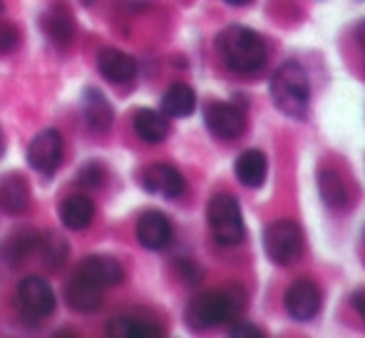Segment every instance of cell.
<instances>
[{
	"instance_id": "obj_1",
	"label": "cell",
	"mask_w": 365,
	"mask_h": 338,
	"mask_svg": "<svg viewBox=\"0 0 365 338\" xmlns=\"http://www.w3.org/2000/svg\"><path fill=\"white\" fill-rule=\"evenodd\" d=\"M217 50L229 70L239 75H254L266 65L269 50L259 33L244 25H229L219 33Z\"/></svg>"
},
{
	"instance_id": "obj_26",
	"label": "cell",
	"mask_w": 365,
	"mask_h": 338,
	"mask_svg": "<svg viewBox=\"0 0 365 338\" xmlns=\"http://www.w3.org/2000/svg\"><path fill=\"white\" fill-rule=\"evenodd\" d=\"M20 43V33L15 25L5 23V20H0V55H8L13 53L15 48H18Z\"/></svg>"
},
{
	"instance_id": "obj_27",
	"label": "cell",
	"mask_w": 365,
	"mask_h": 338,
	"mask_svg": "<svg viewBox=\"0 0 365 338\" xmlns=\"http://www.w3.org/2000/svg\"><path fill=\"white\" fill-rule=\"evenodd\" d=\"M77 179H80L85 187H92V189L102 187V182H105V167L97 165V162H90V165L82 167V172L77 174Z\"/></svg>"
},
{
	"instance_id": "obj_18",
	"label": "cell",
	"mask_w": 365,
	"mask_h": 338,
	"mask_svg": "<svg viewBox=\"0 0 365 338\" xmlns=\"http://www.w3.org/2000/svg\"><path fill=\"white\" fill-rule=\"evenodd\" d=\"M234 172H236V179H239L244 187L259 189V187H264L266 174H269V160H266L264 152L246 150V152H241L239 160H236Z\"/></svg>"
},
{
	"instance_id": "obj_34",
	"label": "cell",
	"mask_w": 365,
	"mask_h": 338,
	"mask_svg": "<svg viewBox=\"0 0 365 338\" xmlns=\"http://www.w3.org/2000/svg\"><path fill=\"white\" fill-rule=\"evenodd\" d=\"M82 3H95V0H82Z\"/></svg>"
},
{
	"instance_id": "obj_9",
	"label": "cell",
	"mask_w": 365,
	"mask_h": 338,
	"mask_svg": "<svg viewBox=\"0 0 365 338\" xmlns=\"http://www.w3.org/2000/svg\"><path fill=\"white\" fill-rule=\"evenodd\" d=\"M321 304H323L321 289L308 279L296 281L284 296L286 311H289V316L296 321H311L313 316L321 311Z\"/></svg>"
},
{
	"instance_id": "obj_16",
	"label": "cell",
	"mask_w": 365,
	"mask_h": 338,
	"mask_svg": "<svg viewBox=\"0 0 365 338\" xmlns=\"http://www.w3.org/2000/svg\"><path fill=\"white\" fill-rule=\"evenodd\" d=\"M30 187L28 179L18 172H10L0 177V207L5 214H20L28 209Z\"/></svg>"
},
{
	"instance_id": "obj_8",
	"label": "cell",
	"mask_w": 365,
	"mask_h": 338,
	"mask_svg": "<svg viewBox=\"0 0 365 338\" xmlns=\"http://www.w3.org/2000/svg\"><path fill=\"white\" fill-rule=\"evenodd\" d=\"M204 122H207L209 132L219 140H236L244 135L246 130V115L234 105L226 102H212L204 110Z\"/></svg>"
},
{
	"instance_id": "obj_23",
	"label": "cell",
	"mask_w": 365,
	"mask_h": 338,
	"mask_svg": "<svg viewBox=\"0 0 365 338\" xmlns=\"http://www.w3.org/2000/svg\"><path fill=\"white\" fill-rule=\"evenodd\" d=\"M159 334H162L159 326L142 319H132V316H120V319H112L107 324V336L110 338H149Z\"/></svg>"
},
{
	"instance_id": "obj_2",
	"label": "cell",
	"mask_w": 365,
	"mask_h": 338,
	"mask_svg": "<svg viewBox=\"0 0 365 338\" xmlns=\"http://www.w3.org/2000/svg\"><path fill=\"white\" fill-rule=\"evenodd\" d=\"M271 97L284 115L303 120L311 107V83L308 75L296 60L284 63L271 78Z\"/></svg>"
},
{
	"instance_id": "obj_32",
	"label": "cell",
	"mask_w": 365,
	"mask_h": 338,
	"mask_svg": "<svg viewBox=\"0 0 365 338\" xmlns=\"http://www.w3.org/2000/svg\"><path fill=\"white\" fill-rule=\"evenodd\" d=\"M5 155V135H3V127H0V157Z\"/></svg>"
},
{
	"instance_id": "obj_6",
	"label": "cell",
	"mask_w": 365,
	"mask_h": 338,
	"mask_svg": "<svg viewBox=\"0 0 365 338\" xmlns=\"http://www.w3.org/2000/svg\"><path fill=\"white\" fill-rule=\"evenodd\" d=\"M18 304L28 319H48L55 311V294L50 284L40 276H25L18 284Z\"/></svg>"
},
{
	"instance_id": "obj_28",
	"label": "cell",
	"mask_w": 365,
	"mask_h": 338,
	"mask_svg": "<svg viewBox=\"0 0 365 338\" xmlns=\"http://www.w3.org/2000/svg\"><path fill=\"white\" fill-rule=\"evenodd\" d=\"M177 271L189 281V284H197V281L202 279V269H199V266L194 264V261H189V259H179L177 261Z\"/></svg>"
},
{
	"instance_id": "obj_4",
	"label": "cell",
	"mask_w": 365,
	"mask_h": 338,
	"mask_svg": "<svg viewBox=\"0 0 365 338\" xmlns=\"http://www.w3.org/2000/svg\"><path fill=\"white\" fill-rule=\"evenodd\" d=\"M207 222L212 229L214 242L221 247H236L244 242V217H241V207L236 197L226 192H219L209 199L207 204Z\"/></svg>"
},
{
	"instance_id": "obj_24",
	"label": "cell",
	"mask_w": 365,
	"mask_h": 338,
	"mask_svg": "<svg viewBox=\"0 0 365 338\" xmlns=\"http://www.w3.org/2000/svg\"><path fill=\"white\" fill-rule=\"evenodd\" d=\"M38 239L40 237L33 232V229H18V232H13L3 244L5 259H8L10 264H18V261H23L25 256L38 247Z\"/></svg>"
},
{
	"instance_id": "obj_20",
	"label": "cell",
	"mask_w": 365,
	"mask_h": 338,
	"mask_svg": "<svg viewBox=\"0 0 365 338\" xmlns=\"http://www.w3.org/2000/svg\"><path fill=\"white\" fill-rule=\"evenodd\" d=\"M318 192H321L323 202L333 209H346L351 202V192H348L346 179L341 177V172L331 167H323L318 172Z\"/></svg>"
},
{
	"instance_id": "obj_7",
	"label": "cell",
	"mask_w": 365,
	"mask_h": 338,
	"mask_svg": "<svg viewBox=\"0 0 365 338\" xmlns=\"http://www.w3.org/2000/svg\"><path fill=\"white\" fill-rule=\"evenodd\" d=\"M63 135L58 130H43L28 147V165L40 174H53L63 162Z\"/></svg>"
},
{
	"instance_id": "obj_13",
	"label": "cell",
	"mask_w": 365,
	"mask_h": 338,
	"mask_svg": "<svg viewBox=\"0 0 365 338\" xmlns=\"http://www.w3.org/2000/svg\"><path fill=\"white\" fill-rule=\"evenodd\" d=\"M77 274L85 276V279L95 281L97 286H117L122 279H125V271H122V264L115 259V256L107 254H92L87 259H82Z\"/></svg>"
},
{
	"instance_id": "obj_12",
	"label": "cell",
	"mask_w": 365,
	"mask_h": 338,
	"mask_svg": "<svg viewBox=\"0 0 365 338\" xmlns=\"http://www.w3.org/2000/svg\"><path fill=\"white\" fill-rule=\"evenodd\" d=\"M97 70L105 80L115 85L132 83L137 75V60L117 48H105L97 55Z\"/></svg>"
},
{
	"instance_id": "obj_33",
	"label": "cell",
	"mask_w": 365,
	"mask_h": 338,
	"mask_svg": "<svg viewBox=\"0 0 365 338\" xmlns=\"http://www.w3.org/2000/svg\"><path fill=\"white\" fill-rule=\"evenodd\" d=\"M229 5H246V3H251V0H226Z\"/></svg>"
},
{
	"instance_id": "obj_15",
	"label": "cell",
	"mask_w": 365,
	"mask_h": 338,
	"mask_svg": "<svg viewBox=\"0 0 365 338\" xmlns=\"http://www.w3.org/2000/svg\"><path fill=\"white\" fill-rule=\"evenodd\" d=\"M40 28L55 45H68L75 38V18L65 5H50L40 15Z\"/></svg>"
},
{
	"instance_id": "obj_30",
	"label": "cell",
	"mask_w": 365,
	"mask_h": 338,
	"mask_svg": "<svg viewBox=\"0 0 365 338\" xmlns=\"http://www.w3.org/2000/svg\"><path fill=\"white\" fill-rule=\"evenodd\" d=\"M351 304H353V309L358 311V316L365 321V286H363V289H358L356 294L351 296Z\"/></svg>"
},
{
	"instance_id": "obj_22",
	"label": "cell",
	"mask_w": 365,
	"mask_h": 338,
	"mask_svg": "<svg viewBox=\"0 0 365 338\" xmlns=\"http://www.w3.org/2000/svg\"><path fill=\"white\" fill-rule=\"evenodd\" d=\"M194 110H197V95H194V90L189 85L177 83L164 92L162 112L167 117H177V120H182V117L192 115Z\"/></svg>"
},
{
	"instance_id": "obj_31",
	"label": "cell",
	"mask_w": 365,
	"mask_h": 338,
	"mask_svg": "<svg viewBox=\"0 0 365 338\" xmlns=\"http://www.w3.org/2000/svg\"><path fill=\"white\" fill-rule=\"evenodd\" d=\"M356 38H358V43H361V48L365 50V20L356 28Z\"/></svg>"
},
{
	"instance_id": "obj_17",
	"label": "cell",
	"mask_w": 365,
	"mask_h": 338,
	"mask_svg": "<svg viewBox=\"0 0 365 338\" xmlns=\"http://www.w3.org/2000/svg\"><path fill=\"white\" fill-rule=\"evenodd\" d=\"M82 115H85L87 125L92 130H100V132L110 130L112 120H115L110 100L97 87H85V92H82Z\"/></svg>"
},
{
	"instance_id": "obj_29",
	"label": "cell",
	"mask_w": 365,
	"mask_h": 338,
	"mask_svg": "<svg viewBox=\"0 0 365 338\" xmlns=\"http://www.w3.org/2000/svg\"><path fill=\"white\" fill-rule=\"evenodd\" d=\"M229 334L236 338H264V331L254 324H231Z\"/></svg>"
},
{
	"instance_id": "obj_19",
	"label": "cell",
	"mask_w": 365,
	"mask_h": 338,
	"mask_svg": "<svg viewBox=\"0 0 365 338\" xmlns=\"http://www.w3.org/2000/svg\"><path fill=\"white\" fill-rule=\"evenodd\" d=\"M60 219L68 229L82 232L92 224L95 219V202L87 194H70L63 204H60Z\"/></svg>"
},
{
	"instance_id": "obj_5",
	"label": "cell",
	"mask_w": 365,
	"mask_h": 338,
	"mask_svg": "<svg viewBox=\"0 0 365 338\" xmlns=\"http://www.w3.org/2000/svg\"><path fill=\"white\" fill-rule=\"evenodd\" d=\"M264 249L274 264L286 266L301 256L303 252V232L296 222L281 219L264 229Z\"/></svg>"
},
{
	"instance_id": "obj_3",
	"label": "cell",
	"mask_w": 365,
	"mask_h": 338,
	"mask_svg": "<svg viewBox=\"0 0 365 338\" xmlns=\"http://www.w3.org/2000/svg\"><path fill=\"white\" fill-rule=\"evenodd\" d=\"M241 309V299H234L231 291H204L194 296L187 306V324L194 331L214 329L231 324Z\"/></svg>"
},
{
	"instance_id": "obj_11",
	"label": "cell",
	"mask_w": 365,
	"mask_h": 338,
	"mask_svg": "<svg viewBox=\"0 0 365 338\" xmlns=\"http://www.w3.org/2000/svg\"><path fill=\"white\" fill-rule=\"evenodd\" d=\"M174 232H172V222L164 217L162 212H145L137 222V239L140 244L149 252H162L169 247Z\"/></svg>"
},
{
	"instance_id": "obj_10",
	"label": "cell",
	"mask_w": 365,
	"mask_h": 338,
	"mask_svg": "<svg viewBox=\"0 0 365 338\" xmlns=\"http://www.w3.org/2000/svg\"><path fill=\"white\" fill-rule=\"evenodd\" d=\"M142 187L149 194H159L164 199H177L184 192L187 182H184L182 172L172 165H152L142 174Z\"/></svg>"
},
{
	"instance_id": "obj_25",
	"label": "cell",
	"mask_w": 365,
	"mask_h": 338,
	"mask_svg": "<svg viewBox=\"0 0 365 338\" xmlns=\"http://www.w3.org/2000/svg\"><path fill=\"white\" fill-rule=\"evenodd\" d=\"M38 247L50 269H58L68 259V242L63 237H58V234H45L43 239H38Z\"/></svg>"
},
{
	"instance_id": "obj_21",
	"label": "cell",
	"mask_w": 365,
	"mask_h": 338,
	"mask_svg": "<svg viewBox=\"0 0 365 338\" xmlns=\"http://www.w3.org/2000/svg\"><path fill=\"white\" fill-rule=\"evenodd\" d=\"M135 132L140 140L149 142V145H159V142L167 140L169 135V122L167 115L154 110H137L135 112Z\"/></svg>"
},
{
	"instance_id": "obj_14",
	"label": "cell",
	"mask_w": 365,
	"mask_h": 338,
	"mask_svg": "<svg viewBox=\"0 0 365 338\" xmlns=\"http://www.w3.org/2000/svg\"><path fill=\"white\" fill-rule=\"evenodd\" d=\"M65 299H68L70 309L77 311V314H95L102 306V286H97L95 281L77 274L68 284Z\"/></svg>"
}]
</instances>
